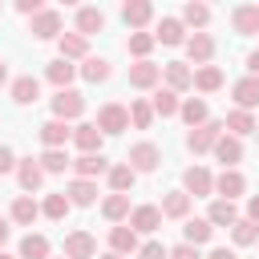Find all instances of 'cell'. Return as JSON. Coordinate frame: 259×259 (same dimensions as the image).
Masks as SVG:
<instances>
[{
    "instance_id": "cell-18",
    "label": "cell",
    "mask_w": 259,
    "mask_h": 259,
    "mask_svg": "<svg viewBox=\"0 0 259 259\" xmlns=\"http://www.w3.org/2000/svg\"><path fill=\"white\" fill-rule=\"evenodd\" d=\"M190 85H194V69H190L186 61H170V65H166V89L182 93V89H190Z\"/></svg>"
},
{
    "instance_id": "cell-32",
    "label": "cell",
    "mask_w": 259,
    "mask_h": 259,
    "mask_svg": "<svg viewBox=\"0 0 259 259\" xmlns=\"http://www.w3.org/2000/svg\"><path fill=\"white\" fill-rule=\"evenodd\" d=\"M223 125L231 130V138H243V134H255V130H259V125H255V117H251L247 109H231Z\"/></svg>"
},
{
    "instance_id": "cell-14",
    "label": "cell",
    "mask_w": 259,
    "mask_h": 259,
    "mask_svg": "<svg viewBox=\"0 0 259 259\" xmlns=\"http://www.w3.org/2000/svg\"><path fill=\"white\" fill-rule=\"evenodd\" d=\"M214 158L223 162V170H235V162H243V142L231 138V134H223V138L214 142Z\"/></svg>"
},
{
    "instance_id": "cell-23",
    "label": "cell",
    "mask_w": 259,
    "mask_h": 259,
    "mask_svg": "<svg viewBox=\"0 0 259 259\" xmlns=\"http://www.w3.org/2000/svg\"><path fill=\"white\" fill-rule=\"evenodd\" d=\"M206 223H210V227H235V223H239V210H235V202H227V198H214V202H210V210H206Z\"/></svg>"
},
{
    "instance_id": "cell-28",
    "label": "cell",
    "mask_w": 259,
    "mask_h": 259,
    "mask_svg": "<svg viewBox=\"0 0 259 259\" xmlns=\"http://www.w3.org/2000/svg\"><path fill=\"white\" fill-rule=\"evenodd\" d=\"M77 73H81L85 81H93V85H97V81H109V73H113V65H109L105 57H85Z\"/></svg>"
},
{
    "instance_id": "cell-7",
    "label": "cell",
    "mask_w": 259,
    "mask_h": 259,
    "mask_svg": "<svg viewBox=\"0 0 259 259\" xmlns=\"http://www.w3.org/2000/svg\"><path fill=\"white\" fill-rule=\"evenodd\" d=\"M182 186H186L190 198H206V194H214V178H210L206 166H190V170L182 174Z\"/></svg>"
},
{
    "instance_id": "cell-11",
    "label": "cell",
    "mask_w": 259,
    "mask_h": 259,
    "mask_svg": "<svg viewBox=\"0 0 259 259\" xmlns=\"http://www.w3.org/2000/svg\"><path fill=\"white\" fill-rule=\"evenodd\" d=\"M73 142H77V150H81V154H101L105 134L97 130V121H85V125H77V130H73Z\"/></svg>"
},
{
    "instance_id": "cell-16",
    "label": "cell",
    "mask_w": 259,
    "mask_h": 259,
    "mask_svg": "<svg viewBox=\"0 0 259 259\" xmlns=\"http://www.w3.org/2000/svg\"><path fill=\"white\" fill-rule=\"evenodd\" d=\"M186 57H190V61L202 69V65L214 57V40H210L206 32H194V36H186Z\"/></svg>"
},
{
    "instance_id": "cell-5",
    "label": "cell",
    "mask_w": 259,
    "mask_h": 259,
    "mask_svg": "<svg viewBox=\"0 0 259 259\" xmlns=\"http://www.w3.org/2000/svg\"><path fill=\"white\" fill-rule=\"evenodd\" d=\"M125 125H130V109H125V105L109 101V105L97 109V130H101V134H121Z\"/></svg>"
},
{
    "instance_id": "cell-15",
    "label": "cell",
    "mask_w": 259,
    "mask_h": 259,
    "mask_svg": "<svg viewBox=\"0 0 259 259\" xmlns=\"http://www.w3.org/2000/svg\"><path fill=\"white\" fill-rule=\"evenodd\" d=\"M231 24H235V32H239V36L259 32V4H239V8L231 12Z\"/></svg>"
},
{
    "instance_id": "cell-56",
    "label": "cell",
    "mask_w": 259,
    "mask_h": 259,
    "mask_svg": "<svg viewBox=\"0 0 259 259\" xmlns=\"http://www.w3.org/2000/svg\"><path fill=\"white\" fill-rule=\"evenodd\" d=\"M0 259H12V255H4V251H0Z\"/></svg>"
},
{
    "instance_id": "cell-19",
    "label": "cell",
    "mask_w": 259,
    "mask_h": 259,
    "mask_svg": "<svg viewBox=\"0 0 259 259\" xmlns=\"http://www.w3.org/2000/svg\"><path fill=\"white\" fill-rule=\"evenodd\" d=\"M73 174L93 182L97 174H109V162H105V154H81V158L73 162Z\"/></svg>"
},
{
    "instance_id": "cell-22",
    "label": "cell",
    "mask_w": 259,
    "mask_h": 259,
    "mask_svg": "<svg viewBox=\"0 0 259 259\" xmlns=\"http://www.w3.org/2000/svg\"><path fill=\"white\" fill-rule=\"evenodd\" d=\"M178 113H182V121H186L190 130H198V125H206V121H210V109H206V101H202V97H186Z\"/></svg>"
},
{
    "instance_id": "cell-57",
    "label": "cell",
    "mask_w": 259,
    "mask_h": 259,
    "mask_svg": "<svg viewBox=\"0 0 259 259\" xmlns=\"http://www.w3.org/2000/svg\"><path fill=\"white\" fill-rule=\"evenodd\" d=\"M255 138H259V130H255Z\"/></svg>"
},
{
    "instance_id": "cell-6",
    "label": "cell",
    "mask_w": 259,
    "mask_h": 259,
    "mask_svg": "<svg viewBox=\"0 0 259 259\" xmlns=\"http://www.w3.org/2000/svg\"><path fill=\"white\" fill-rule=\"evenodd\" d=\"M28 32H32L36 40H53V36H61V12H57V8L36 12V16L28 20Z\"/></svg>"
},
{
    "instance_id": "cell-54",
    "label": "cell",
    "mask_w": 259,
    "mask_h": 259,
    "mask_svg": "<svg viewBox=\"0 0 259 259\" xmlns=\"http://www.w3.org/2000/svg\"><path fill=\"white\" fill-rule=\"evenodd\" d=\"M4 81H8V65L0 61V85H4Z\"/></svg>"
},
{
    "instance_id": "cell-46",
    "label": "cell",
    "mask_w": 259,
    "mask_h": 259,
    "mask_svg": "<svg viewBox=\"0 0 259 259\" xmlns=\"http://www.w3.org/2000/svg\"><path fill=\"white\" fill-rule=\"evenodd\" d=\"M138 259H170V251H166L162 243H154V239H150L146 247H138Z\"/></svg>"
},
{
    "instance_id": "cell-40",
    "label": "cell",
    "mask_w": 259,
    "mask_h": 259,
    "mask_svg": "<svg viewBox=\"0 0 259 259\" xmlns=\"http://www.w3.org/2000/svg\"><path fill=\"white\" fill-rule=\"evenodd\" d=\"M206 20H210V8H206V4H198V0L182 4V24H190V28H206Z\"/></svg>"
},
{
    "instance_id": "cell-1",
    "label": "cell",
    "mask_w": 259,
    "mask_h": 259,
    "mask_svg": "<svg viewBox=\"0 0 259 259\" xmlns=\"http://www.w3.org/2000/svg\"><path fill=\"white\" fill-rule=\"evenodd\" d=\"M158 162H162V150H158L154 142H138V146H130V154H125V166H130L134 174H150V170H158Z\"/></svg>"
},
{
    "instance_id": "cell-13",
    "label": "cell",
    "mask_w": 259,
    "mask_h": 259,
    "mask_svg": "<svg viewBox=\"0 0 259 259\" xmlns=\"http://www.w3.org/2000/svg\"><path fill=\"white\" fill-rule=\"evenodd\" d=\"M121 20H125L130 28H142V24L154 20V4H150V0H125V4H121Z\"/></svg>"
},
{
    "instance_id": "cell-2",
    "label": "cell",
    "mask_w": 259,
    "mask_h": 259,
    "mask_svg": "<svg viewBox=\"0 0 259 259\" xmlns=\"http://www.w3.org/2000/svg\"><path fill=\"white\" fill-rule=\"evenodd\" d=\"M85 113V97L77 93V89H57V97H53V117L57 121H73V117H81Z\"/></svg>"
},
{
    "instance_id": "cell-55",
    "label": "cell",
    "mask_w": 259,
    "mask_h": 259,
    "mask_svg": "<svg viewBox=\"0 0 259 259\" xmlns=\"http://www.w3.org/2000/svg\"><path fill=\"white\" fill-rule=\"evenodd\" d=\"M101 259H125V255H113V251H109V255H101Z\"/></svg>"
},
{
    "instance_id": "cell-24",
    "label": "cell",
    "mask_w": 259,
    "mask_h": 259,
    "mask_svg": "<svg viewBox=\"0 0 259 259\" xmlns=\"http://www.w3.org/2000/svg\"><path fill=\"white\" fill-rule=\"evenodd\" d=\"M154 40H162V45H182V40H186V24H182L178 16H162Z\"/></svg>"
},
{
    "instance_id": "cell-30",
    "label": "cell",
    "mask_w": 259,
    "mask_h": 259,
    "mask_svg": "<svg viewBox=\"0 0 259 259\" xmlns=\"http://www.w3.org/2000/svg\"><path fill=\"white\" fill-rule=\"evenodd\" d=\"M36 97H40V81L36 77H16L12 81V101L16 105H32Z\"/></svg>"
},
{
    "instance_id": "cell-10",
    "label": "cell",
    "mask_w": 259,
    "mask_h": 259,
    "mask_svg": "<svg viewBox=\"0 0 259 259\" xmlns=\"http://www.w3.org/2000/svg\"><path fill=\"white\" fill-rule=\"evenodd\" d=\"M73 138V130H69V121H57V117H49L45 125H40V142H45V150H65V142Z\"/></svg>"
},
{
    "instance_id": "cell-27",
    "label": "cell",
    "mask_w": 259,
    "mask_h": 259,
    "mask_svg": "<svg viewBox=\"0 0 259 259\" xmlns=\"http://www.w3.org/2000/svg\"><path fill=\"white\" fill-rule=\"evenodd\" d=\"M61 57L65 61H85L89 57V45L81 32H61Z\"/></svg>"
},
{
    "instance_id": "cell-34",
    "label": "cell",
    "mask_w": 259,
    "mask_h": 259,
    "mask_svg": "<svg viewBox=\"0 0 259 259\" xmlns=\"http://www.w3.org/2000/svg\"><path fill=\"white\" fill-rule=\"evenodd\" d=\"M36 214H40V206H36L28 194H20V198L12 202V223H20V227H32V223H36Z\"/></svg>"
},
{
    "instance_id": "cell-38",
    "label": "cell",
    "mask_w": 259,
    "mask_h": 259,
    "mask_svg": "<svg viewBox=\"0 0 259 259\" xmlns=\"http://www.w3.org/2000/svg\"><path fill=\"white\" fill-rule=\"evenodd\" d=\"M182 235H186V243H190V247H198V243H206V239L214 235V227H210L206 219H186Z\"/></svg>"
},
{
    "instance_id": "cell-12",
    "label": "cell",
    "mask_w": 259,
    "mask_h": 259,
    "mask_svg": "<svg viewBox=\"0 0 259 259\" xmlns=\"http://www.w3.org/2000/svg\"><path fill=\"white\" fill-rule=\"evenodd\" d=\"M231 97H235L239 109L251 113V109L259 105V77H243V81H235V85H231Z\"/></svg>"
},
{
    "instance_id": "cell-44",
    "label": "cell",
    "mask_w": 259,
    "mask_h": 259,
    "mask_svg": "<svg viewBox=\"0 0 259 259\" xmlns=\"http://www.w3.org/2000/svg\"><path fill=\"white\" fill-rule=\"evenodd\" d=\"M231 235H235V243H239V247H251V243H259V227H255L251 219H239V223L231 227Z\"/></svg>"
},
{
    "instance_id": "cell-29",
    "label": "cell",
    "mask_w": 259,
    "mask_h": 259,
    "mask_svg": "<svg viewBox=\"0 0 259 259\" xmlns=\"http://www.w3.org/2000/svg\"><path fill=\"white\" fill-rule=\"evenodd\" d=\"M194 89H198V93H214V89H223V69H219V65H202V69H194Z\"/></svg>"
},
{
    "instance_id": "cell-41",
    "label": "cell",
    "mask_w": 259,
    "mask_h": 259,
    "mask_svg": "<svg viewBox=\"0 0 259 259\" xmlns=\"http://www.w3.org/2000/svg\"><path fill=\"white\" fill-rule=\"evenodd\" d=\"M40 166H45V174H65L73 162H69L65 150H45V154H40Z\"/></svg>"
},
{
    "instance_id": "cell-31",
    "label": "cell",
    "mask_w": 259,
    "mask_h": 259,
    "mask_svg": "<svg viewBox=\"0 0 259 259\" xmlns=\"http://www.w3.org/2000/svg\"><path fill=\"white\" fill-rule=\"evenodd\" d=\"M162 214H166V219H186V214H190V194H186V190H170V194L162 198Z\"/></svg>"
},
{
    "instance_id": "cell-47",
    "label": "cell",
    "mask_w": 259,
    "mask_h": 259,
    "mask_svg": "<svg viewBox=\"0 0 259 259\" xmlns=\"http://www.w3.org/2000/svg\"><path fill=\"white\" fill-rule=\"evenodd\" d=\"M170 259H202V255H198V247H190V243H178V247H170Z\"/></svg>"
},
{
    "instance_id": "cell-4",
    "label": "cell",
    "mask_w": 259,
    "mask_h": 259,
    "mask_svg": "<svg viewBox=\"0 0 259 259\" xmlns=\"http://www.w3.org/2000/svg\"><path fill=\"white\" fill-rule=\"evenodd\" d=\"M16 182H20L24 194H36V190L45 186V166H40V158H20V162H16Z\"/></svg>"
},
{
    "instance_id": "cell-35",
    "label": "cell",
    "mask_w": 259,
    "mask_h": 259,
    "mask_svg": "<svg viewBox=\"0 0 259 259\" xmlns=\"http://www.w3.org/2000/svg\"><path fill=\"white\" fill-rule=\"evenodd\" d=\"M101 214H105L109 223H121V219H130V194H109V198L101 202Z\"/></svg>"
},
{
    "instance_id": "cell-53",
    "label": "cell",
    "mask_w": 259,
    "mask_h": 259,
    "mask_svg": "<svg viewBox=\"0 0 259 259\" xmlns=\"http://www.w3.org/2000/svg\"><path fill=\"white\" fill-rule=\"evenodd\" d=\"M8 235H12V227H8V219H0V247L8 243Z\"/></svg>"
},
{
    "instance_id": "cell-39",
    "label": "cell",
    "mask_w": 259,
    "mask_h": 259,
    "mask_svg": "<svg viewBox=\"0 0 259 259\" xmlns=\"http://www.w3.org/2000/svg\"><path fill=\"white\" fill-rule=\"evenodd\" d=\"M20 259H49V239L45 235H24L20 239Z\"/></svg>"
},
{
    "instance_id": "cell-37",
    "label": "cell",
    "mask_w": 259,
    "mask_h": 259,
    "mask_svg": "<svg viewBox=\"0 0 259 259\" xmlns=\"http://www.w3.org/2000/svg\"><path fill=\"white\" fill-rule=\"evenodd\" d=\"M105 178H109V190H113V194H125V190L134 186V178H138V174L121 162V166H109V174H105Z\"/></svg>"
},
{
    "instance_id": "cell-26",
    "label": "cell",
    "mask_w": 259,
    "mask_h": 259,
    "mask_svg": "<svg viewBox=\"0 0 259 259\" xmlns=\"http://www.w3.org/2000/svg\"><path fill=\"white\" fill-rule=\"evenodd\" d=\"M105 28V12L101 8H77V32L81 36H93Z\"/></svg>"
},
{
    "instance_id": "cell-21",
    "label": "cell",
    "mask_w": 259,
    "mask_h": 259,
    "mask_svg": "<svg viewBox=\"0 0 259 259\" xmlns=\"http://www.w3.org/2000/svg\"><path fill=\"white\" fill-rule=\"evenodd\" d=\"M109 251L130 259V255L138 251V231H134V227H113V231H109Z\"/></svg>"
},
{
    "instance_id": "cell-50",
    "label": "cell",
    "mask_w": 259,
    "mask_h": 259,
    "mask_svg": "<svg viewBox=\"0 0 259 259\" xmlns=\"http://www.w3.org/2000/svg\"><path fill=\"white\" fill-rule=\"evenodd\" d=\"M247 219L259 227V194H251V198H247Z\"/></svg>"
},
{
    "instance_id": "cell-9",
    "label": "cell",
    "mask_w": 259,
    "mask_h": 259,
    "mask_svg": "<svg viewBox=\"0 0 259 259\" xmlns=\"http://www.w3.org/2000/svg\"><path fill=\"white\" fill-rule=\"evenodd\" d=\"M130 227L138 235H154L162 227V206H134L130 210Z\"/></svg>"
},
{
    "instance_id": "cell-36",
    "label": "cell",
    "mask_w": 259,
    "mask_h": 259,
    "mask_svg": "<svg viewBox=\"0 0 259 259\" xmlns=\"http://www.w3.org/2000/svg\"><path fill=\"white\" fill-rule=\"evenodd\" d=\"M150 105H154V113H162V117H174V113L182 109V101H178V93H174V89H158Z\"/></svg>"
},
{
    "instance_id": "cell-8",
    "label": "cell",
    "mask_w": 259,
    "mask_h": 259,
    "mask_svg": "<svg viewBox=\"0 0 259 259\" xmlns=\"http://www.w3.org/2000/svg\"><path fill=\"white\" fill-rule=\"evenodd\" d=\"M97 255V239L89 231H69L65 235V259H93Z\"/></svg>"
},
{
    "instance_id": "cell-48",
    "label": "cell",
    "mask_w": 259,
    "mask_h": 259,
    "mask_svg": "<svg viewBox=\"0 0 259 259\" xmlns=\"http://www.w3.org/2000/svg\"><path fill=\"white\" fill-rule=\"evenodd\" d=\"M16 12H24V16L32 20L36 12H45V4H40V0H16Z\"/></svg>"
},
{
    "instance_id": "cell-25",
    "label": "cell",
    "mask_w": 259,
    "mask_h": 259,
    "mask_svg": "<svg viewBox=\"0 0 259 259\" xmlns=\"http://www.w3.org/2000/svg\"><path fill=\"white\" fill-rule=\"evenodd\" d=\"M65 198H69L73 206H93V198H97V186H93L89 178H73V182H69V190H65Z\"/></svg>"
},
{
    "instance_id": "cell-51",
    "label": "cell",
    "mask_w": 259,
    "mask_h": 259,
    "mask_svg": "<svg viewBox=\"0 0 259 259\" xmlns=\"http://www.w3.org/2000/svg\"><path fill=\"white\" fill-rule=\"evenodd\" d=\"M206 259H239V255H235V251H227V247H214Z\"/></svg>"
},
{
    "instance_id": "cell-43",
    "label": "cell",
    "mask_w": 259,
    "mask_h": 259,
    "mask_svg": "<svg viewBox=\"0 0 259 259\" xmlns=\"http://www.w3.org/2000/svg\"><path fill=\"white\" fill-rule=\"evenodd\" d=\"M69 206H73V202H69V198H65V190H61V194H49V198H45V206H40V210H45V214H49V219H53V223H61V219H65V214H69Z\"/></svg>"
},
{
    "instance_id": "cell-49",
    "label": "cell",
    "mask_w": 259,
    "mask_h": 259,
    "mask_svg": "<svg viewBox=\"0 0 259 259\" xmlns=\"http://www.w3.org/2000/svg\"><path fill=\"white\" fill-rule=\"evenodd\" d=\"M16 162H20V158H16V154H12L8 146H0V174H8V170H16Z\"/></svg>"
},
{
    "instance_id": "cell-33",
    "label": "cell",
    "mask_w": 259,
    "mask_h": 259,
    "mask_svg": "<svg viewBox=\"0 0 259 259\" xmlns=\"http://www.w3.org/2000/svg\"><path fill=\"white\" fill-rule=\"evenodd\" d=\"M45 77H49V81H53L57 89H69V81L77 77V65H69L65 57H57V61L49 65V73H45Z\"/></svg>"
},
{
    "instance_id": "cell-20",
    "label": "cell",
    "mask_w": 259,
    "mask_h": 259,
    "mask_svg": "<svg viewBox=\"0 0 259 259\" xmlns=\"http://www.w3.org/2000/svg\"><path fill=\"white\" fill-rule=\"evenodd\" d=\"M214 190H219V194H223L227 202H235V198H239V194L247 190V178H243L239 170H223V174L214 178Z\"/></svg>"
},
{
    "instance_id": "cell-42",
    "label": "cell",
    "mask_w": 259,
    "mask_h": 259,
    "mask_svg": "<svg viewBox=\"0 0 259 259\" xmlns=\"http://www.w3.org/2000/svg\"><path fill=\"white\" fill-rule=\"evenodd\" d=\"M125 49H130L138 61H146V57H150V49H154V32H130Z\"/></svg>"
},
{
    "instance_id": "cell-17",
    "label": "cell",
    "mask_w": 259,
    "mask_h": 259,
    "mask_svg": "<svg viewBox=\"0 0 259 259\" xmlns=\"http://www.w3.org/2000/svg\"><path fill=\"white\" fill-rule=\"evenodd\" d=\"M158 77H162V69H158L154 61H138V65H130V85H134V89H154Z\"/></svg>"
},
{
    "instance_id": "cell-45",
    "label": "cell",
    "mask_w": 259,
    "mask_h": 259,
    "mask_svg": "<svg viewBox=\"0 0 259 259\" xmlns=\"http://www.w3.org/2000/svg\"><path fill=\"white\" fill-rule=\"evenodd\" d=\"M130 121H134V125H138V130H150V121H154V105H150V101H142V97H138V101H134V105H130Z\"/></svg>"
},
{
    "instance_id": "cell-3",
    "label": "cell",
    "mask_w": 259,
    "mask_h": 259,
    "mask_svg": "<svg viewBox=\"0 0 259 259\" xmlns=\"http://www.w3.org/2000/svg\"><path fill=\"white\" fill-rule=\"evenodd\" d=\"M223 121H206V125H198V130H190L186 134V150L190 154H206V150H214V142L223 138Z\"/></svg>"
},
{
    "instance_id": "cell-52",
    "label": "cell",
    "mask_w": 259,
    "mask_h": 259,
    "mask_svg": "<svg viewBox=\"0 0 259 259\" xmlns=\"http://www.w3.org/2000/svg\"><path fill=\"white\" fill-rule=\"evenodd\" d=\"M247 69H251V77H259V49L247 57Z\"/></svg>"
}]
</instances>
